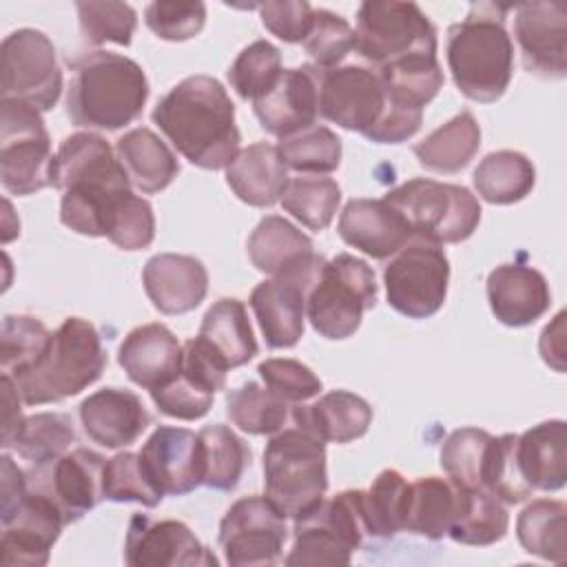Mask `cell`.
I'll use <instances>...</instances> for the list:
<instances>
[{
	"mask_svg": "<svg viewBox=\"0 0 567 567\" xmlns=\"http://www.w3.org/2000/svg\"><path fill=\"white\" fill-rule=\"evenodd\" d=\"M51 186L62 190L60 221L84 237H106L131 179L111 144L97 133L62 140L51 166Z\"/></svg>",
	"mask_w": 567,
	"mask_h": 567,
	"instance_id": "obj_1",
	"label": "cell"
},
{
	"mask_svg": "<svg viewBox=\"0 0 567 567\" xmlns=\"http://www.w3.org/2000/svg\"><path fill=\"white\" fill-rule=\"evenodd\" d=\"M153 124L193 166L226 168L239 153L235 104L210 75H188L153 109Z\"/></svg>",
	"mask_w": 567,
	"mask_h": 567,
	"instance_id": "obj_2",
	"label": "cell"
},
{
	"mask_svg": "<svg viewBox=\"0 0 567 567\" xmlns=\"http://www.w3.org/2000/svg\"><path fill=\"white\" fill-rule=\"evenodd\" d=\"M66 115L75 126L117 131L135 122L148 100L142 66L120 53L93 51L71 62Z\"/></svg>",
	"mask_w": 567,
	"mask_h": 567,
	"instance_id": "obj_3",
	"label": "cell"
},
{
	"mask_svg": "<svg viewBox=\"0 0 567 567\" xmlns=\"http://www.w3.org/2000/svg\"><path fill=\"white\" fill-rule=\"evenodd\" d=\"M509 7L476 2L447 29V66L456 89L481 104L503 97L512 82L514 44L505 29Z\"/></svg>",
	"mask_w": 567,
	"mask_h": 567,
	"instance_id": "obj_4",
	"label": "cell"
},
{
	"mask_svg": "<svg viewBox=\"0 0 567 567\" xmlns=\"http://www.w3.org/2000/svg\"><path fill=\"white\" fill-rule=\"evenodd\" d=\"M104 365L106 352L97 328L82 317H69L51 332L38 361L11 381L24 405H44L80 394L102 377Z\"/></svg>",
	"mask_w": 567,
	"mask_h": 567,
	"instance_id": "obj_5",
	"label": "cell"
},
{
	"mask_svg": "<svg viewBox=\"0 0 567 567\" xmlns=\"http://www.w3.org/2000/svg\"><path fill=\"white\" fill-rule=\"evenodd\" d=\"M328 489L326 443L299 425L270 434L264 450V496L286 518H301Z\"/></svg>",
	"mask_w": 567,
	"mask_h": 567,
	"instance_id": "obj_6",
	"label": "cell"
},
{
	"mask_svg": "<svg viewBox=\"0 0 567 567\" xmlns=\"http://www.w3.org/2000/svg\"><path fill=\"white\" fill-rule=\"evenodd\" d=\"M408 221L416 239L432 244H458L474 235L481 221V204L470 188L427 177H414L383 197Z\"/></svg>",
	"mask_w": 567,
	"mask_h": 567,
	"instance_id": "obj_7",
	"label": "cell"
},
{
	"mask_svg": "<svg viewBox=\"0 0 567 567\" xmlns=\"http://www.w3.org/2000/svg\"><path fill=\"white\" fill-rule=\"evenodd\" d=\"M377 279L368 261L339 252L326 259L317 281L306 299V317L315 332L323 339L341 341L352 337L363 319V312L377 303Z\"/></svg>",
	"mask_w": 567,
	"mask_h": 567,
	"instance_id": "obj_8",
	"label": "cell"
},
{
	"mask_svg": "<svg viewBox=\"0 0 567 567\" xmlns=\"http://www.w3.org/2000/svg\"><path fill=\"white\" fill-rule=\"evenodd\" d=\"M436 27L414 2L368 0L357 11L354 51L374 69L436 58Z\"/></svg>",
	"mask_w": 567,
	"mask_h": 567,
	"instance_id": "obj_9",
	"label": "cell"
},
{
	"mask_svg": "<svg viewBox=\"0 0 567 567\" xmlns=\"http://www.w3.org/2000/svg\"><path fill=\"white\" fill-rule=\"evenodd\" d=\"M363 489H343L321 501L301 518H295V543L286 565H348L368 536Z\"/></svg>",
	"mask_w": 567,
	"mask_h": 567,
	"instance_id": "obj_10",
	"label": "cell"
},
{
	"mask_svg": "<svg viewBox=\"0 0 567 567\" xmlns=\"http://www.w3.org/2000/svg\"><path fill=\"white\" fill-rule=\"evenodd\" d=\"M51 137L38 109L0 102V182L7 193L27 197L51 186Z\"/></svg>",
	"mask_w": 567,
	"mask_h": 567,
	"instance_id": "obj_11",
	"label": "cell"
},
{
	"mask_svg": "<svg viewBox=\"0 0 567 567\" xmlns=\"http://www.w3.org/2000/svg\"><path fill=\"white\" fill-rule=\"evenodd\" d=\"M450 259L439 244L410 239L383 268L388 306L408 319H427L447 297Z\"/></svg>",
	"mask_w": 567,
	"mask_h": 567,
	"instance_id": "obj_12",
	"label": "cell"
},
{
	"mask_svg": "<svg viewBox=\"0 0 567 567\" xmlns=\"http://www.w3.org/2000/svg\"><path fill=\"white\" fill-rule=\"evenodd\" d=\"M62 93L53 42L38 29H18L0 47V97L51 111Z\"/></svg>",
	"mask_w": 567,
	"mask_h": 567,
	"instance_id": "obj_13",
	"label": "cell"
},
{
	"mask_svg": "<svg viewBox=\"0 0 567 567\" xmlns=\"http://www.w3.org/2000/svg\"><path fill=\"white\" fill-rule=\"evenodd\" d=\"M323 264L326 259L315 252L310 259L252 288L248 303L268 348H292L303 337L306 299Z\"/></svg>",
	"mask_w": 567,
	"mask_h": 567,
	"instance_id": "obj_14",
	"label": "cell"
},
{
	"mask_svg": "<svg viewBox=\"0 0 567 567\" xmlns=\"http://www.w3.org/2000/svg\"><path fill=\"white\" fill-rule=\"evenodd\" d=\"M104 467L106 458L102 454L75 447L53 461L33 465L27 472V485L60 512L64 525H71L104 501Z\"/></svg>",
	"mask_w": 567,
	"mask_h": 567,
	"instance_id": "obj_15",
	"label": "cell"
},
{
	"mask_svg": "<svg viewBox=\"0 0 567 567\" xmlns=\"http://www.w3.org/2000/svg\"><path fill=\"white\" fill-rule=\"evenodd\" d=\"M388 113V89L377 69L348 64L319 69V115L365 140Z\"/></svg>",
	"mask_w": 567,
	"mask_h": 567,
	"instance_id": "obj_16",
	"label": "cell"
},
{
	"mask_svg": "<svg viewBox=\"0 0 567 567\" xmlns=\"http://www.w3.org/2000/svg\"><path fill=\"white\" fill-rule=\"evenodd\" d=\"M286 538V516L266 496H244L224 514L217 540L228 565L261 567L281 560Z\"/></svg>",
	"mask_w": 567,
	"mask_h": 567,
	"instance_id": "obj_17",
	"label": "cell"
},
{
	"mask_svg": "<svg viewBox=\"0 0 567 567\" xmlns=\"http://www.w3.org/2000/svg\"><path fill=\"white\" fill-rule=\"evenodd\" d=\"M124 563L131 567H215L219 560L186 523L133 514L124 540Z\"/></svg>",
	"mask_w": 567,
	"mask_h": 567,
	"instance_id": "obj_18",
	"label": "cell"
},
{
	"mask_svg": "<svg viewBox=\"0 0 567 567\" xmlns=\"http://www.w3.org/2000/svg\"><path fill=\"white\" fill-rule=\"evenodd\" d=\"M514 38L523 66L543 80L567 75V7L565 2H523L514 9Z\"/></svg>",
	"mask_w": 567,
	"mask_h": 567,
	"instance_id": "obj_19",
	"label": "cell"
},
{
	"mask_svg": "<svg viewBox=\"0 0 567 567\" xmlns=\"http://www.w3.org/2000/svg\"><path fill=\"white\" fill-rule=\"evenodd\" d=\"M261 128L279 140L290 137L319 117V66L301 64L284 69L277 84L252 102Z\"/></svg>",
	"mask_w": 567,
	"mask_h": 567,
	"instance_id": "obj_20",
	"label": "cell"
},
{
	"mask_svg": "<svg viewBox=\"0 0 567 567\" xmlns=\"http://www.w3.org/2000/svg\"><path fill=\"white\" fill-rule=\"evenodd\" d=\"M140 458L164 496H184L202 485L199 439L186 427H155L142 445Z\"/></svg>",
	"mask_w": 567,
	"mask_h": 567,
	"instance_id": "obj_21",
	"label": "cell"
},
{
	"mask_svg": "<svg viewBox=\"0 0 567 567\" xmlns=\"http://www.w3.org/2000/svg\"><path fill=\"white\" fill-rule=\"evenodd\" d=\"M62 527L64 520L60 512L44 496L27 489L18 509L2 520V563L27 567L47 565Z\"/></svg>",
	"mask_w": 567,
	"mask_h": 567,
	"instance_id": "obj_22",
	"label": "cell"
},
{
	"mask_svg": "<svg viewBox=\"0 0 567 567\" xmlns=\"http://www.w3.org/2000/svg\"><path fill=\"white\" fill-rule=\"evenodd\" d=\"M337 230L348 246L372 259H388L414 239L403 215L385 199H350L339 215Z\"/></svg>",
	"mask_w": 567,
	"mask_h": 567,
	"instance_id": "obj_23",
	"label": "cell"
},
{
	"mask_svg": "<svg viewBox=\"0 0 567 567\" xmlns=\"http://www.w3.org/2000/svg\"><path fill=\"white\" fill-rule=\"evenodd\" d=\"M80 421L86 436L106 447L133 445L151 425L142 399L124 388H102L80 403Z\"/></svg>",
	"mask_w": 567,
	"mask_h": 567,
	"instance_id": "obj_24",
	"label": "cell"
},
{
	"mask_svg": "<svg viewBox=\"0 0 567 567\" xmlns=\"http://www.w3.org/2000/svg\"><path fill=\"white\" fill-rule=\"evenodd\" d=\"M142 284L155 310L186 315L206 299L208 270L197 257L159 252L144 264Z\"/></svg>",
	"mask_w": 567,
	"mask_h": 567,
	"instance_id": "obj_25",
	"label": "cell"
},
{
	"mask_svg": "<svg viewBox=\"0 0 567 567\" xmlns=\"http://www.w3.org/2000/svg\"><path fill=\"white\" fill-rule=\"evenodd\" d=\"M487 301L503 326L523 328L549 310L551 292L540 270L525 264H501L487 277Z\"/></svg>",
	"mask_w": 567,
	"mask_h": 567,
	"instance_id": "obj_26",
	"label": "cell"
},
{
	"mask_svg": "<svg viewBox=\"0 0 567 567\" xmlns=\"http://www.w3.org/2000/svg\"><path fill=\"white\" fill-rule=\"evenodd\" d=\"M117 363L135 385L151 392L179 372L182 343L164 323H144L124 337Z\"/></svg>",
	"mask_w": 567,
	"mask_h": 567,
	"instance_id": "obj_27",
	"label": "cell"
},
{
	"mask_svg": "<svg viewBox=\"0 0 567 567\" xmlns=\"http://www.w3.org/2000/svg\"><path fill=\"white\" fill-rule=\"evenodd\" d=\"M292 421L323 443H350L361 439L372 423V405L348 390H332L312 405H295Z\"/></svg>",
	"mask_w": 567,
	"mask_h": 567,
	"instance_id": "obj_28",
	"label": "cell"
},
{
	"mask_svg": "<svg viewBox=\"0 0 567 567\" xmlns=\"http://www.w3.org/2000/svg\"><path fill=\"white\" fill-rule=\"evenodd\" d=\"M516 461L532 489L556 492L567 481V425L563 419L543 421L516 439Z\"/></svg>",
	"mask_w": 567,
	"mask_h": 567,
	"instance_id": "obj_29",
	"label": "cell"
},
{
	"mask_svg": "<svg viewBox=\"0 0 567 567\" xmlns=\"http://www.w3.org/2000/svg\"><path fill=\"white\" fill-rule=\"evenodd\" d=\"M226 184L248 206L268 208L277 204L288 184V168L277 146L257 142L237 153L224 168Z\"/></svg>",
	"mask_w": 567,
	"mask_h": 567,
	"instance_id": "obj_30",
	"label": "cell"
},
{
	"mask_svg": "<svg viewBox=\"0 0 567 567\" xmlns=\"http://www.w3.org/2000/svg\"><path fill=\"white\" fill-rule=\"evenodd\" d=\"M115 155L124 166L131 186L153 195L173 184L179 175V159L151 128L140 126L115 142Z\"/></svg>",
	"mask_w": 567,
	"mask_h": 567,
	"instance_id": "obj_31",
	"label": "cell"
},
{
	"mask_svg": "<svg viewBox=\"0 0 567 567\" xmlns=\"http://www.w3.org/2000/svg\"><path fill=\"white\" fill-rule=\"evenodd\" d=\"M197 337L228 365V370L248 363L259 350L246 306L230 297L215 301L206 310Z\"/></svg>",
	"mask_w": 567,
	"mask_h": 567,
	"instance_id": "obj_32",
	"label": "cell"
},
{
	"mask_svg": "<svg viewBox=\"0 0 567 567\" xmlns=\"http://www.w3.org/2000/svg\"><path fill=\"white\" fill-rule=\"evenodd\" d=\"M250 264L264 275H279L315 255L312 239L281 215H266L248 237Z\"/></svg>",
	"mask_w": 567,
	"mask_h": 567,
	"instance_id": "obj_33",
	"label": "cell"
},
{
	"mask_svg": "<svg viewBox=\"0 0 567 567\" xmlns=\"http://www.w3.org/2000/svg\"><path fill=\"white\" fill-rule=\"evenodd\" d=\"M478 148L481 126L470 111H461L414 144V155L427 171L458 173L474 159Z\"/></svg>",
	"mask_w": 567,
	"mask_h": 567,
	"instance_id": "obj_34",
	"label": "cell"
},
{
	"mask_svg": "<svg viewBox=\"0 0 567 567\" xmlns=\"http://www.w3.org/2000/svg\"><path fill=\"white\" fill-rule=\"evenodd\" d=\"M461 505V487L450 478L421 476L410 483L405 529L430 540L447 536Z\"/></svg>",
	"mask_w": 567,
	"mask_h": 567,
	"instance_id": "obj_35",
	"label": "cell"
},
{
	"mask_svg": "<svg viewBox=\"0 0 567 567\" xmlns=\"http://www.w3.org/2000/svg\"><path fill=\"white\" fill-rule=\"evenodd\" d=\"M474 188L487 204H516L525 199L536 184V168L518 151H494L487 153L472 175Z\"/></svg>",
	"mask_w": 567,
	"mask_h": 567,
	"instance_id": "obj_36",
	"label": "cell"
},
{
	"mask_svg": "<svg viewBox=\"0 0 567 567\" xmlns=\"http://www.w3.org/2000/svg\"><path fill=\"white\" fill-rule=\"evenodd\" d=\"M202 454V485L217 492H233L250 465V447L221 423L204 425L197 432Z\"/></svg>",
	"mask_w": 567,
	"mask_h": 567,
	"instance_id": "obj_37",
	"label": "cell"
},
{
	"mask_svg": "<svg viewBox=\"0 0 567 567\" xmlns=\"http://www.w3.org/2000/svg\"><path fill=\"white\" fill-rule=\"evenodd\" d=\"M516 536L527 554L563 563L567 556V505L554 498L532 501L516 518Z\"/></svg>",
	"mask_w": 567,
	"mask_h": 567,
	"instance_id": "obj_38",
	"label": "cell"
},
{
	"mask_svg": "<svg viewBox=\"0 0 567 567\" xmlns=\"http://www.w3.org/2000/svg\"><path fill=\"white\" fill-rule=\"evenodd\" d=\"M509 527V514L505 503L487 489H463L456 518L447 532L454 543L487 547L505 538Z\"/></svg>",
	"mask_w": 567,
	"mask_h": 567,
	"instance_id": "obj_39",
	"label": "cell"
},
{
	"mask_svg": "<svg viewBox=\"0 0 567 567\" xmlns=\"http://www.w3.org/2000/svg\"><path fill=\"white\" fill-rule=\"evenodd\" d=\"M226 414L230 423L237 425L241 432L264 436L275 434L284 427L290 414V403L270 388L257 381H246L244 385L228 390Z\"/></svg>",
	"mask_w": 567,
	"mask_h": 567,
	"instance_id": "obj_40",
	"label": "cell"
},
{
	"mask_svg": "<svg viewBox=\"0 0 567 567\" xmlns=\"http://www.w3.org/2000/svg\"><path fill=\"white\" fill-rule=\"evenodd\" d=\"M410 501V483L396 470L377 474L370 489H363L361 505L368 536L392 538L405 529V514Z\"/></svg>",
	"mask_w": 567,
	"mask_h": 567,
	"instance_id": "obj_41",
	"label": "cell"
},
{
	"mask_svg": "<svg viewBox=\"0 0 567 567\" xmlns=\"http://www.w3.org/2000/svg\"><path fill=\"white\" fill-rule=\"evenodd\" d=\"M279 202L297 221L319 233L332 224L341 202V188L330 177L301 175L288 179Z\"/></svg>",
	"mask_w": 567,
	"mask_h": 567,
	"instance_id": "obj_42",
	"label": "cell"
},
{
	"mask_svg": "<svg viewBox=\"0 0 567 567\" xmlns=\"http://www.w3.org/2000/svg\"><path fill=\"white\" fill-rule=\"evenodd\" d=\"M71 443H75V427L69 414L38 412L24 416L11 447L31 465H40L62 456Z\"/></svg>",
	"mask_w": 567,
	"mask_h": 567,
	"instance_id": "obj_43",
	"label": "cell"
},
{
	"mask_svg": "<svg viewBox=\"0 0 567 567\" xmlns=\"http://www.w3.org/2000/svg\"><path fill=\"white\" fill-rule=\"evenodd\" d=\"M277 151L286 168L306 175H326L337 171L343 153L339 135L321 124H312L290 137L279 140Z\"/></svg>",
	"mask_w": 567,
	"mask_h": 567,
	"instance_id": "obj_44",
	"label": "cell"
},
{
	"mask_svg": "<svg viewBox=\"0 0 567 567\" xmlns=\"http://www.w3.org/2000/svg\"><path fill=\"white\" fill-rule=\"evenodd\" d=\"M492 434L478 427L454 430L441 447V467L463 489H483V470Z\"/></svg>",
	"mask_w": 567,
	"mask_h": 567,
	"instance_id": "obj_45",
	"label": "cell"
},
{
	"mask_svg": "<svg viewBox=\"0 0 567 567\" xmlns=\"http://www.w3.org/2000/svg\"><path fill=\"white\" fill-rule=\"evenodd\" d=\"M281 53L268 40L244 47L228 69V82L241 100H261L281 75Z\"/></svg>",
	"mask_w": 567,
	"mask_h": 567,
	"instance_id": "obj_46",
	"label": "cell"
},
{
	"mask_svg": "<svg viewBox=\"0 0 567 567\" xmlns=\"http://www.w3.org/2000/svg\"><path fill=\"white\" fill-rule=\"evenodd\" d=\"M51 332L47 326L29 315H7L2 319L0 337V368L2 374L16 377L31 368L44 352Z\"/></svg>",
	"mask_w": 567,
	"mask_h": 567,
	"instance_id": "obj_47",
	"label": "cell"
},
{
	"mask_svg": "<svg viewBox=\"0 0 567 567\" xmlns=\"http://www.w3.org/2000/svg\"><path fill=\"white\" fill-rule=\"evenodd\" d=\"M516 439L518 434L492 436L483 470V489L494 494L505 505H518L534 492L520 474L516 461Z\"/></svg>",
	"mask_w": 567,
	"mask_h": 567,
	"instance_id": "obj_48",
	"label": "cell"
},
{
	"mask_svg": "<svg viewBox=\"0 0 567 567\" xmlns=\"http://www.w3.org/2000/svg\"><path fill=\"white\" fill-rule=\"evenodd\" d=\"M80 31L86 44L106 42L128 47L137 27V13L126 2H75Z\"/></svg>",
	"mask_w": 567,
	"mask_h": 567,
	"instance_id": "obj_49",
	"label": "cell"
},
{
	"mask_svg": "<svg viewBox=\"0 0 567 567\" xmlns=\"http://www.w3.org/2000/svg\"><path fill=\"white\" fill-rule=\"evenodd\" d=\"M104 498L113 503H140L157 507L164 494L153 485L140 454L117 452L104 467Z\"/></svg>",
	"mask_w": 567,
	"mask_h": 567,
	"instance_id": "obj_50",
	"label": "cell"
},
{
	"mask_svg": "<svg viewBox=\"0 0 567 567\" xmlns=\"http://www.w3.org/2000/svg\"><path fill=\"white\" fill-rule=\"evenodd\" d=\"M301 44L315 66L334 69L354 49V29L334 11L312 9V22Z\"/></svg>",
	"mask_w": 567,
	"mask_h": 567,
	"instance_id": "obj_51",
	"label": "cell"
},
{
	"mask_svg": "<svg viewBox=\"0 0 567 567\" xmlns=\"http://www.w3.org/2000/svg\"><path fill=\"white\" fill-rule=\"evenodd\" d=\"M106 239L122 250L148 248L155 239V215L148 199L131 190L117 206Z\"/></svg>",
	"mask_w": 567,
	"mask_h": 567,
	"instance_id": "obj_52",
	"label": "cell"
},
{
	"mask_svg": "<svg viewBox=\"0 0 567 567\" xmlns=\"http://www.w3.org/2000/svg\"><path fill=\"white\" fill-rule=\"evenodd\" d=\"M148 394L162 414L179 421H197L206 416L215 399V392L206 390L182 370L168 383L151 390Z\"/></svg>",
	"mask_w": 567,
	"mask_h": 567,
	"instance_id": "obj_53",
	"label": "cell"
},
{
	"mask_svg": "<svg viewBox=\"0 0 567 567\" xmlns=\"http://www.w3.org/2000/svg\"><path fill=\"white\" fill-rule=\"evenodd\" d=\"M146 27L168 42L195 38L206 22L204 2H151L144 11Z\"/></svg>",
	"mask_w": 567,
	"mask_h": 567,
	"instance_id": "obj_54",
	"label": "cell"
},
{
	"mask_svg": "<svg viewBox=\"0 0 567 567\" xmlns=\"http://www.w3.org/2000/svg\"><path fill=\"white\" fill-rule=\"evenodd\" d=\"M266 388L288 403H303L321 392V379L297 359H266L257 365Z\"/></svg>",
	"mask_w": 567,
	"mask_h": 567,
	"instance_id": "obj_55",
	"label": "cell"
},
{
	"mask_svg": "<svg viewBox=\"0 0 567 567\" xmlns=\"http://www.w3.org/2000/svg\"><path fill=\"white\" fill-rule=\"evenodd\" d=\"M261 24L279 40L295 44L303 42L312 22V7L306 0H270L255 4Z\"/></svg>",
	"mask_w": 567,
	"mask_h": 567,
	"instance_id": "obj_56",
	"label": "cell"
},
{
	"mask_svg": "<svg viewBox=\"0 0 567 567\" xmlns=\"http://www.w3.org/2000/svg\"><path fill=\"white\" fill-rule=\"evenodd\" d=\"M2 520H7L27 496V472H22L9 454H2Z\"/></svg>",
	"mask_w": 567,
	"mask_h": 567,
	"instance_id": "obj_57",
	"label": "cell"
},
{
	"mask_svg": "<svg viewBox=\"0 0 567 567\" xmlns=\"http://www.w3.org/2000/svg\"><path fill=\"white\" fill-rule=\"evenodd\" d=\"M540 357L556 372H565V312L560 310L551 323L545 326L538 343Z\"/></svg>",
	"mask_w": 567,
	"mask_h": 567,
	"instance_id": "obj_58",
	"label": "cell"
},
{
	"mask_svg": "<svg viewBox=\"0 0 567 567\" xmlns=\"http://www.w3.org/2000/svg\"><path fill=\"white\" fill-rule=\"evenodd\" d=\"M20 394H18V388L16 383L11 381V377L2 374V447L9 450L18 430L22 427L24 423V416H22V408H20Z\"/></svg>",
	"mask_w": 567,
	"mask_h": 567,
	"instance_id": "obj_59",
	"label": "cell"
}]
</instances>
